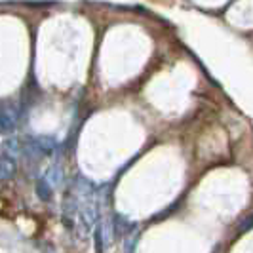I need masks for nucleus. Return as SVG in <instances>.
Instances as JSON below:
<instances>
[{"instance_id":"obj_1","label":"nucleus","mask_w":253,"mask_h":253,"mask_svg":"<svg viewBox=\"0 0 253 253\" xmlns=\"http://www.w3.org/2000/svg\"><path fill=\"white\" fill-rule=\"evenodd\" d=\"M15 171H17V166H15L13 156L2 154L0 156V179H12Z\"/></svg>"},{"instance_id":"obj_2","label":"nucleus","mask_w":253,"mask_h":253,"mask_svg":"<svg viewBox=\"0 0 253 253\" xmlns=\"http://www.w3.org/2000/svg\"><path fill=\"white\" fill-rule=\"evenodd\" d=\"M13 129H15V120H13V116L10 114V111L0 109V133L10 135Z\"/></svg>"},{"instance_id":"obj_3","label":"nucleus","mask_w":253,"mask_h":253,"mask_svg":"<svg viewBox=\"0 0 253 253\" xmlns=\"http://www.w3.org/2000/svg\"><path fill=\"white\" fill-rule=\"evenodd\" d=\"M37 194L42 202H50L51 200V187L46 179H38L37 181Z\"/></svg>"},{"instance_id":"obj_4","label":"nucleus","mask_w":253,"mask_h":253,"mask_svg":"<svg viewBox=\"0 0 253 253\" xmlns=\"http://www.w3.org/2000/svg\"><path fill=\"white\" fill-rule=\"evenodd\" d=\"M93 240H95V252L103 253V232H101V227H99V225H97L95 232H93Z\"/></svg>"},{"instance_id":"obj_5","label":"nucleus","mask_w":253,"mask_h":253,"mask_svg":"<svg viewBox=\"0 0 253 253\" xmlns=\"http://www.w3.org/2000/svg\"><path fill=\"white\" fill-rule=\"evenodd\" d=\"M250 228H253V213L250 217H246L244 221L240 223V230L242 232H246V230H250Z\"/></svg>"}]
</instances>
